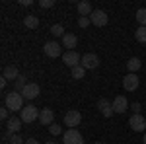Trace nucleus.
<instances>
[{
	"instance_id": "1",
	"label": "nucleus",
	"mask_w": 146,
	"mask_h": 144,
	"mask_svg": "<svg viewBox=\"0 0 146 144\" xmlns=\"http://www.w3.org/2000/svg\"><path fill=\"white\" fill-rule=\"evenodd\" d=\"M6 109L8 111H22L23 109V96L20 92H10V94H6Z\"/></svg>"
},
{
	"instance_id": "2",
	"label": "nucleus",
	"mask_w": 146,
	"mask_h": 144,
	"mask_svg": "<svg viewBox=\"0 0 146 144\" xmlns=\"http://www.w3.org/2000/svg\"><path fill=\"white\" fill-rule=\"evenodd\" d=\"M39 113H41V111L37 109L35 105H25V107L20 111V119H22L23 123H33L35 119H39Z\"/></svg>"
},
{
	"instance_id": "3",
	"label": "nucleus",
	"mask_w": 146,
	"mask_h": 144,
	"mask_svg": "<svg viewBox=\"0 0 146 144\" xmlns=\"http://www.w3.org/2000/svg\"><path fill=\"white\" fill-rule=\"evenodd\" d=\"M43 53L47 56H51V58H58V56H62V45H58L56 41H49V43L43 45Z\"/></svg>"
},
{
	"instance_id": "4",
	"label": "nucleus",
	"mask_w": 146,
	"mask_h": 144,
	"mask_svg": "<svg viewBox=\"0 0 146 144\" xmlns=\"http://www.w3.org/2000/svg\"><path fill=\"white\" fill-rule=\"evenodd\" d=\"M80 121H82V115H80V111H76V109H70L64 115V125H66L68 129H76L80 125Z\"/></svg>"
},
{
	"instance_id": "5",
	"label": "nucleus",
	"mask_w": 146,
	"mask_h": 144,
	"mask_svg": "<svg viewBox=\"0 0 146 144\" xmlns=\"http://www.w3.org/2000/svg\"><path fill=\"white\" fill-rule=\"evenodd\" d=\"M129 125H131V129H133L135 133H142V131H146V119L140 115V113H135V115L129 119Z\"/></svg>"
},
{
	"instance_id": "6",
	"label": "nucleus",
	"mask_w": 146,
	"mask_h": 144,
	"mask_svg": "<svg viewBox=\"0 0 146 144\" xmlns=\"http://www.w3.org/2000/svg\"><path fill=\"white\" fill-rule=\"evenodd\" d=\"M80 64L86 68V70H94V68L100 66V56L94 55V53H86V55L82 56V62Z\"/></svg>"
},
{
	"instance_id": "7",
	"label": "nucleus",
	"mask_w": 146,
	"mask_h": 144,
	"mask_svg": "<svg viewBox=\"0 0 146 144\" xmlns=\"http://www.w3.org/2000/svg\"><path fill=\"white\" fill-rule=\"evenodd\" d=\"M62 140H64V144H84V138L76 129H68L66 133L62 134Z\"/></svg>"
},
{
	"instance_id": "8",
	"label": "nucleus",
	"mask_w": 146,
	"mask_h": 144,
	"mask_svg": "<svg viewBox=\"0 0 146 144\" xmlns=\"http://www.w3.org/2000/svg\"><path fill=\"white\" fill-rule=\"evenodd\" d=\"M62 62H64L66 66L74 68V66H78L80 62H82V56H80L76 51H66V53L62 55Z\"/></svg>"
},
{
	"instance_id": "9",
	"label": "nucleus",
	"mask_w": 146,
	"mask_h": 144,
	"mask_svg": "<svg viewBox=\"0 0 146 144\" xmlns=\"http://www.w3.org/2000/svg\"><path fill=\"white\" fill-rule=\"evenodd\" d=\"M138 86H140V80H138L136 74H127V76L123 78V88L127 90V92H136Z\"/></svg>"
},
{
	"instance_id": "10",
	"label": "nucleus",
	"mask_w": 146,
	"mask_h": 144,
	"mask_svg": "<svg viewBox=\"0 0 146 144\" xmlns=\"http://www.w3.org/2000/svg\"><path fill=\"white\" fill-rule=\"evenodd\" d=\"M90 20L94 25H98V27H103V25H107V22H109V18H107V14L103 10H94L90 16Z\"/></svg>"
},
{
	"instance_id": "11",
	"label": "nucleus",
	"mask_w": 146,
	"mask_h": 144,
	"mask_svg": "<svg viewBox=\"0 0 146 144\" xmlns=\"http://www.w3.org/2000/svg\"><path fill=\"white\" fill-rule=\"evenodd\" d=\"M98 109H100V113L105 117V119H109L113 113H115V111H113V103H111V101H107L105 98H101V100L98 101Z\"/></svg>"
},
{
	"instance_id": "12",
	"label": "nucleus",
	"mask_w": 146,
	"mask_h": 144,
	"mask_svg": "<svg viewBox=\"0 0 146 144\" xmlns=\"http://www.w3.org/2000/svg\"><path fill=\"white\" fill-rule=\"evenodd\" d=\"M129 107H131V105H129V101H127L125 96H117V98L113 100V111H115V113H119V115L125 113Z\"/></svg>"
},
{
	"instance_id": "13",
	"label": "nucleus",
	"mask_w": 146,
	"mask_h": 144,
	"mask_svg": "<svg viewBox=\"0 0 146 144\" xmlns=\"http://www.w3.org/2000/svg\"><path fill=\"white\" fill-rule=\"evenodd\" d=\"M22 96H23V100H35L37 96H39V84H27L25 88H23L22 92Z\"/></svg>"
},
{
	"instance_id": "14",
	"label": "nucleus",
	"mask_w": 146,
	"mask_h": 144,
	"mask_svg": "<svg viewBox=\"0 0 146 144\" xmlns=\"http://www.w3.org/2000/svg\"><path fill=\"white\" fill-rule=\"evenodd\" d=\"M53 119H55V113H53V109H49V107H45V109H41V113H39V123L41 125H53Z\"/></svg>"
},
{
	"instance_id": "15",
	"label": "nucleus",
	"mask_w": 146,
	"mask_h": 144,
	"mask_svg": "<svg viewBox=\"0 0 146 144\" xmlns=\"http://www.w3.org/2000/svg\"><path fill=\"white\" fill-rule=\"evenodd\" d=\"M20 76H22V74L18 72V68L14 66V64H8V66H4L2 78H6V80H18Z\"/></svg>"
},
{
	"instance_id": "16",
	"label": "nucleus",
	"mask_w": 146,
	"mask_h": 144,
	"mask_svg": "<svg viewBox=\"0 0 146 144\" xmlns=\"http://www.w3.org/2000/svg\"><path fill=\"white\" fill-rule=\"evenodd\" d=\"M76 43H78V37L74 33H66L62 37V47H66V51H74Z\"/></svg>"
},
{
	"instance_id": "17",
	"label": "nucleus",
	"mask_w": 146,
	"mask_h": 144,
	"mask_svg": "<svg viewBox=\"0 0 146 144\" xmlns=\"http://www.w3.org/2000/svg\"><path fill=\"white\" fill-rule=\"evenodd\" d=\"M22 119H16V117H10L8 121H6V127H8V133L12 134H16V133H20V129H22Z\"/></svg>"
},
{
	"instance_id": "18",
	"label": "nucleus",
	"mask_w": 146,
	"mask_h": 144,
	"mask_svg": "<svg viewBox=\"0 0 146 144\" xmlns=\"http://www.w3.org/2000/svg\"><path fill=\"white\" fill-rule=\"evenodd\" d=\"M76 8H78V14H80V18H88V16H92V4L90 2H78L76 4Z\"/></svg>"
},
{
	"instance_id": "19",
	"label": "nucleus",
	"mask_w": 146,
	"mask_h": 144,
	"mask_svg": "<svg viewBox=\"0 0 146 144\" xmlns=\"http://www.w3.org/2000/svg\"><path fill=\"white\" fill-rule=\"evenodd\" d=\"M140 66H142V62H140V58H136V56H133V58L127 60V68L131 70V74H136V72L140 70Z\"/></svg>"
},
{
	"instance_id": "20",
	"label": "nucleus",
	"mask_w": 146,
	"mask_h": 144,
	"mask_svg": "<svg viewBox=\"0 0 146 144\" xmlns=\"http://www.w3.org/2000/svg\"><path fill=\"white\" fill-rule=\"evenodd\" d=\"M23 25L29 27V29H35V27H39V20L35 16H25L23 18Z\"/></svg>"
},
{
	"instance_id": "21",
	"label": "nucleus",
	"mask_w": 146,
	"mask_h": 144,
	"mask_svg": "<svg viewBox=\"0 0 146 144\" xmlns=\"http://www.w3.org/2000/svg\"><path fill=\"white\" fill-rule=\"evenodd\" d=\"M135 37L138 43H146V25H138L135 31Z\"/></svg>"
},
{
	"instance_id": "22",
	"label": "nucleus",
	"mask_w": 146,
	"mask_h": 144,
	"mask_svg": "<svg viewBox=\"0 0 146 144\" xmlns=\"http://www.w3.org/2000/svg\"><path fill=\"white\" fill-rule=\"evenodd\" d=\"M70 74H72L74 80H80V78H84V74H86V68L82 66V64H78V66L70 68Z\"/></svg>"
},
{
	"instance_id": "23",
	"label": "nucleus",
	"mask_w": 146,
	"mask_h": 144,
	"mask_svg": "<svg viewBox=\"0 0 146 144\" xmlns=\"http://www.w3.org/2000/svg\"><path fill=\"white\" fill-rule=\"evenodd\" d=\"M51 33L55 35V37H64V27H62V23H55L53 27H51Z\"/></svg>"
},
{
	"instance_id": "24",
	"label": "nucleus",
	"mask_w": 146,
	"mask_h": 144,
	"mask_svg": "<svg viewBox=\"0 0 146 144\" xmlns=\"http://www.w3.org/2000/svg\"><path fill=\"white\" fill-rule=\"evenodd\" d=\"M136 22L140 23V25H146V8L136 10Z\"/></svg>"
},
{
	"instance_id": "25",
	"label": "nucleus",
	"mask_w": 146,
	"mask_h": 144,
	"mask_svg": "<svg viewBox=\"0 0 146 144\" xmlns=\"http://www.w3.org/2000/svg\"><path fill=\"white\" fill-rule=\"evenodd\" d=\"M25 86H27V82H25V76H20L18 80H16V90H14V92H20V94H22Z\"/></svg>"
},
{
	"instance_id": "26",
	"label": "nucleus",
	"mask_w": 146,
	"mask_h": 144,
	"mask_svg": "<svg viewBox=\"0 0 146 144\" xmlns=\"http://www.w3.org/2000/svg\"><path fill=\"white\" fill-rule=\"evenodd\" d=\"M8 142H10V144H25V142H23V138H22V136H20L18 133H16V134H10Z\"/></svg>"
},
{
	"instance_id": "27",
	"label": "nucleus",
	"mask_w": 146,
	"mask_h": 144,
	"mask_svg": "<svg viewBox=\"0 0 146 144\" xmlns=\"http://www.w3.org/2000/svg\"><path fill=\"white\" fill-rule=\"evenodd\" d=\"M49 133L53 134V136H58V134L62 133V129H60V125H51L49 127Z\"/></svg>"
},
{
	"instance_id": "28",
	"label": "nucleus",
	"mask_w": 146,
	"mask_h": 144,
	"mask_svg": "<svg viewBox=\"0 0 146 144\" xmlns=\"http://www.w3.org/2000/svg\"><path fill=\"white\" fill-rule=\"evenodd\" d=\"M39 6L41 8H53L55 6V0H39Z\"/></svg>"
},
{
	"instance_id": "29",
	"label": "nucleus",
	"mask_w": 146,
	"mask_h": 144,
	"mask_svg": "<svg viewBox=\"0 0 146 144\" xmlns=\"http://www.w3.org/2000/svg\"><path fill=\"white\" fill-rule=\"evenodd\" d=\"M90 22H92L90 18H80V20H78V25H80V27H88V25H90Z\"/></svg>"
},
{
	"instance_id": "30",
	"label": "nucleus",
	"mask_w": 146,
	"mask_h": 144,
	"mask_svg": "<svg viewBox=\"0 0 146 144\" xmlns=\"http://www.w3.org/2000/svg\"><path fill=\"white\" fill-rule=\"evenodd\" d=\"M131 109L135 111V113H140V103H138V101H133V103H131Z\"/></svg>"
},
{
	"instance_id": "31",
	"label": "nucleus",
	"mask_w": 146,
	"mask_h": 144,
	"mask_svg": "<svg viewBox=\"0 0 146 144\" xmlns=\"http://www.w3.org/2000/svg\"><path fill=\"white\" fill-rule=\"evenodd\" d=\"M0 117H2V121H8L10 117H8V109L4 107V109H0Z\"/></svg>"
},
{
	"instance_id": "32",
	"label": "nucleus",
	"mask_w": 146,
	"mask_h": 144,
	"mask_svg": "<svg viewBox=\"0 0 146 144\" xmlns=\"http://www.w3.org/2000/svg\"><path fill=\"white\" fill-rule=\"evenodd\" d=\"M25 144H39V140H37V138H27Z\"/></svg>"
},
{
	"instance_id": "33",
	"label": "nucleus",
	"mask_w": 146,
	"mask_h": 144,
	"mask_svg": "<svg viewBox=\"0 0 146 144\" xmlns=\"http://www.w3.org/2000/svg\"><path fill=\"white\" fill-rule=\"evenodd\" d=\"M6 84H8V80H6V78H2V80H0V88L4 90V88H6Z\"/></svg>"
},
{
	"instance_id": "34",
	"label": "nucleus",
	"mask_w": 146,
	"mask_h": 144,
	"mask_svg": "<svg viewBox=\"0 0 146 144\" xmlns=\"http://www.w3.org/2000/svg\"><path fill=\"white\" fill-rule=\"evenodd\" d=\"M20 4H22V6H29V4H31V0H22Z\"/></svg>"
},
{
	"instance_id": "35",
	"label": "nucleus",
	"mask_w": 146,
	"mask_h": 144,
	"mask_svg": "<svg viewBox=\"0 0 146 144\" xmlns=\"http://www.w3.org/2000/svg\"><path fill=\"white\" fill-rule=\"evenodd\" d=\"M142 142H144V144H146V134H144V140H142Z\"/></svg>"
},
{
	"instance_id": "36",
	"label": "nucleus",
	"mask_w": 146,
	"mask_h": 144,
	"mask_svg": "<svg viewBox=\"0 0 146 144\" xmlns=\"http://www.w3.org/2000/svg\"><path fill=\"white\" fill-rule=\"evenodd\" d=\"M45 144H55V142H45Z\"/></svg>"
},
{
	"instance_id": "37",
	"label": "nucleus",
	"mask_w": 146,
	"mask_h": 144,
	"mask_svg": "<svg viewBox=\"0 0 146 144\" xmlns=\"http://www.w3.org/2000/svg\"><path fill=\"white\" fill-rule=\"evenodd\" d=\"M94 144H103V142H94Z\"/></svg>"
}]
</instances>
